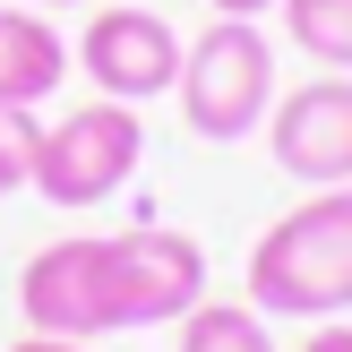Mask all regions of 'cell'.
Listing matches in <instances>:
<instances>
[{"mask_svg": "<svg viewBox=\"0 0 352 352\" xmlns=\"http://www.w3.org/2000/svg\"><path fill=\"white\" fill-rule=\"evenodd\" d=\"M250 309L267 318H352V181L309 189L250 250Z\"/></svg>", "mask_w": 352, "mask_h": 352, "instance_id": "6da1fadb", "label": "cell"}, {"mask_svg": "<svg viewBox=\"0 0 352 352\" xmlns=\"http://www.w3.org/2000/svg\"><path fill=\"white\" fill-rule=\"evenodd\" d=\"M172 95H181L189 138H206V146H241L250 129H267V112H275V43H267V26L258 17H215L181 52Z\"/></svg>", "mask_w": 352, "mask_h": 352, "instance_id": "7a4b0ae2", "label": "cell"}, {"mask_svg": "<svg viewBox=\"0 0 352 352\" xmlns=\"http://www.w3.org/2000/svg\"><path fill=\"white\" fill-rule=\"evenodd\" d=\"M138 155H146V120H138V103H78V112H60L52 129H34V198L43 206H103L112 189L138 181Z\"/></svg>", "mask_w": 352, "mask_h": 352, "instance_id": "3957f363", "label": "cell"}, {"mask_svg": "<svg viewBox=\"0 0 352 352\" xmlns=\"http://www.w3.org/2000/svg\"><path fill=\"white\" fill-rule=\"evenodd\" d=\"M206 301V250L172 223L112 232V336L120 327H181Z\"/></svg>", "mask_w": 352, "mask_h": 352, "instance_id": "277c9868", "label": "cell"}, {"mask_svg": "<svg viewBox=\"0 0 352 352\" xmlns=\"http://www.w3.org/2000/svg\"><path fill=\"white\" fill-rule=\"evenodd\" d=\"M17 309H26V336H69V344L112 336V241L69 232L34 250L17 275Z\"/></svg>", "mask_w": 352, "mask_h": 352, "instance_id": "5b68a950", "label": "cell"}, {"mask_svg": "<svg viewBox=\"0 0 352 352\" xmlns=\"http://www.w3.org/2000/svg\"><path fill=\"white\" fill-rule=\"evenodd\" d=\"M69 60L86 69L95 95L155 103V95H172V78H181V34H172V17H155V9H95L86 34L69 43Z\"/></svg>", "mask_w": 352, "mask_h": 352, "instance_id": "8992f818", "label": "cell"}, {"mask_svg": "<svg viewBox=\"0 0 352 352\" xmlns=\"http://www.w3.org/2000/svg\"><path fill=\"white\" fill-rule=\"evenodd\" d=\"M267 146H275V164H284L292 181L344 189V181H352V78H344V69H318L309 86L275 95Z\"/></svg>", "mask_w": 352, "mask_h": 352, "instance_id": "52a82bcc", "label": "cell"}, {"mask_svg": "<svg viewBox=\"0 0 352 352\" xmlns=\"http://www.w3.org/2000/svg\"><path fill=\"white\" fill-rule=\"evenodd\" d=\"M69 78V43L52 17H34L26 0H0V103H17V112H34V103H52Z\"/></svg>", "mask_w": 352, "mask_h": 352, "instance_id": "ba28073f", "label": "cell"}, {"mask_svg": "<svg viewBox=\"0 0 352 352\" xmlns=\"http://www.w3.org/2000/svg\"><path fill=\"white\" fill-rule=\"evenodd\" d=\"M275 17H284V34L318 69H344L352 78V0H275Z\"/></svg>", "mask_w": 352, "mask_h": 352, "instance_id": "9c48e42d", "label": "cell"}, {"mask_svg": "<svg viewBox=\"0 0 352 352\" xmlns=\"http://www.w3.org/2000/svg\"><path fill=\"white\" fill-rule=\"evenodd\" d=\"M181 352H275L267 309H250V301H198L181 318Z\"/></svg>", "mask_w": 352, "mask_h": 352, "instance_id": "30bf717a", "label": "cell"}, {"mask_svg": "<svg viewBox=\"0 0 352 352\" xmlns=\"http://www.w3.org/2000/svg\"><path fill=\"white\" fill-rule=\"evenodd\" d=\"M34 129H43L34 112L0 103V198H17V189L34 181Z\"/></svg>", "mask_w": 352, "mask_h": 352, "instance_id": "8fae6325", "label": "cell"}, {"mask_svg": "<svg viewBox=\"0 0 352 352\" xmlns=\"http://www.w3.org/2000/svg\"><path fill=\"white\" fill-rule=\"evenodd\" d=\"M301 352H352V327L344 318H318V327H309V344Z\"/></svg>", "mask_w": 352, "mask_h": 352, "instance_id": "7c38bea8", "label": "cell"}, {"mask_svg": "<svg viewBox=\"0 0 352 352\" xmlns=\"http://www.w3.org/2000/svg\"><path fill=\"white\" fill-rule=\"evenodd\" d=\"M9 352H95V344H69V336H26V344H9Z\"/></svg>", "mask_w": 352, "mask_h": 352, "instance_id": "4fadbf2b", "label": "cell"}, {"mask_svg": "<svg viewBox=\"0 0 352 352\" xmlns=\"http://www.w3.org/2000/svg\"><path fill=\"white\" fill-rule=\"evenodd\" d=\"M206 9H215V17H267L275 0H206Z\"/></svg>", "mask_w": 352, "mask_h": 352, "instance_id": "5bb4252c", "label": "cell"}, {"mask_svg": "<svg viewBox=\"0 0 352 352\" xmlns=\"http://www.w3.org/2000/svg\"><path fill=\"white\" fill-rule=\"evenodd\" d=\"M26 9H78V0H26Z\"/></svg>", "mask_w": 352, "mask_h": 352, "instance_id": "9a60e30c", "label": "cell"}]
</instances>
